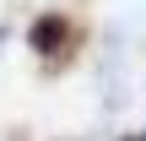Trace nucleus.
<instances>
[{"label": "nucleus", "instance_id": "2", "mask_svg": "<svg viewBox=\"0 0 146 141\" xmlns=\"http://www.w3.org/2000/svg\"><path fill=\"white\" fill-rule=\"evenodd\" d=\"M0 43H5V27H0Z\"/></svg>", "mask_w": 146, "mask_h": 141}, {"label": "nucleus", "instance_id": "1", "mask_svg": "<svg viewBox=\"0 0 146 141\" xmlns=\"http://www.w3.org/2000/svg\"><path fill=\"white\" fill-rule=\"evenodd\" d=\"M70 43H76V27H70V16H65V11H38V16H33V27H27V49H38L49 65H54V60H65V54H70Z\"/></svg>", "mask_w": 146, "mask_h": 141}]
</instances>
